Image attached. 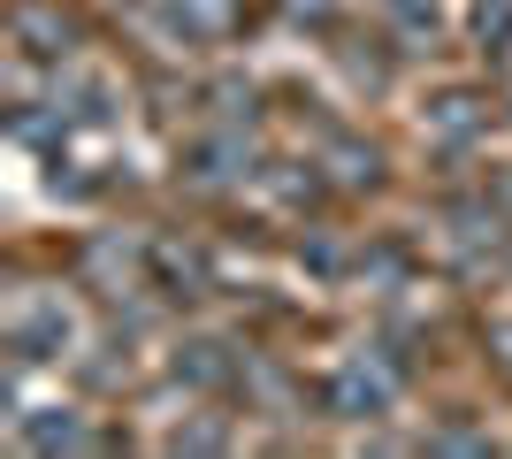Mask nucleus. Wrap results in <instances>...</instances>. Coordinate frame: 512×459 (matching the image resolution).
Here are the masks:
<instances>
[]
</instances>
